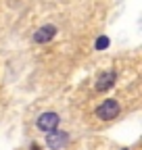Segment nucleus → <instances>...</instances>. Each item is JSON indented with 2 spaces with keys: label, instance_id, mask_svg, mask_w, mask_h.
Instances as JSON below:
<instances>
[{
  "label": "nucleus",
  "instance_id": "3",
  "mask_svg": "<svg viewBox=\"0 0 142 150\" xmlns=\"http://www.w3.org/2000/svg\"><path fill=\"white\" fill-rule=\"evenodd\" d=\"M69 142V134H65V131H57V129H52L48 131V136H46V144L50 150H61L65 148Z\"/></svg>",
  "mask_w": 142,
  "mask_h": 150
},
{
  "label": "nucleus",
  "instance_id": "8",
  "mask_svg": "<svg viewBox=\"0 0 142 150\" xmlns=\"http://www.w3.org/2000/svg\"><path fill=\"white\" fill-rule=\"evenodd\" d=\"M123 150H126V148H123Z\"/></svg>",
  "mask_w": 142,
  "mask_h": 150
},
{
  "label": "nucleus",
  "instance_id": "6",
  "mask_svg": "<svg viewBox=\"0 0 142 150\" xmlns=\"http://www.w3.org/2000/svg\"><path fill=\"white\" fill-rule=\"evenodd\" d=\"M109 44H111V42H109V38H107V35H100L98 40H96V50H104Z\"/></svg>",
  "mask_w": 142,
  "mask_h": 150
},
{
  "label": "nucleus",
  "instance_id": "7",
  "mask_svg": "<svg viewBox=\"0 0 142 150\" xmlns=\"http://www.w3.org/2000/svg\"><path fill=\"white\" fill-rule=\"evenodd\" d=\"M31 150H40V148H38V144H33V146H31Z\"/></svg>",
  "mask_w": 142,
  "mask_h": 150
},
{
  "label": "nucleus",
  "instance_id": "2",
  "mask_svg": "<svg viewBox=\"0 0 142 150\" xmlns=\"http://www.w3.org/2000/svg\"><path fill=\"white\" fill-rule=\"evenodd\" d=\"M61 123V117L57 115V112H42V115L38 117V121H36V125H38V129L42 131H52V129H57Z\"/></svg>",
  "mask_w": 142,
  "mask_h": 150
},
{
  "label": "nucleus",
  "instance_id": "1",
  "mask_svg": "<svg viewBox=\"0 0 142 150\" xmlns=\"http://www.w3.org/2000/svg\"><path fill=\"white\" fill-rule=\"evenodd\" d=\"M119 112H121L119 102H117L115 98H109V100H104L102 104H98V108H96V117L102 119V121H111V119H115V117L119 115Z\"/></svg>",
  "mask_w": 142,
  "mask_h": 150
},
{
  "label": "nucleus",
  "instance_id": "4",
  "mask_svg": "<svg viewBox=\"0 0 142 150\" xmlns=\"http://www.w3.org/2000/svg\"><path fill=\"white\" fill-rule=\"evenodd\" d=\"M115 79H117V75L115 71H104L98 75V79H96V92H107L109 88L115 86Z\"/></svg>",
  "mask_w": 142,
  "mask_h": 150
},
{
  "label": "nucleus",
  "instance_id": "5",
  "mask_svg": "<svg viewBox=\"0 0 142 150\" xmlns=\"http://www.w3.org/2000/svg\"><path fill=\"white\" fill-rule=\"evenodd\" d=\"M55 35H57V27H55V25H44V27H40L38 31L33 33V42H36V44H46V42H50Z\"/></svg>",
  "mask_w": 142,
  "mask_h": 150
}]
</instances>
